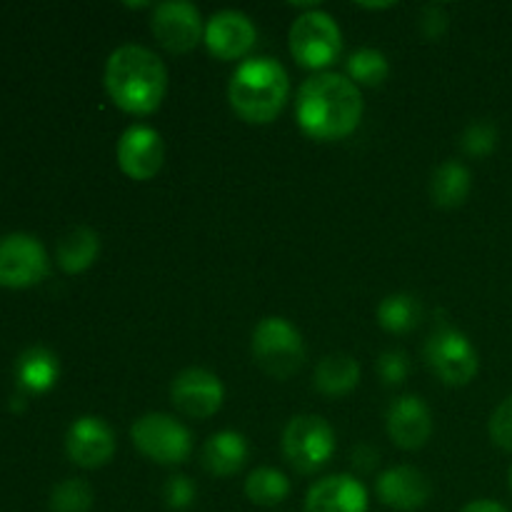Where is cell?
<instances>
[{"mask_svg": "<svg viewBox=\"0 0 512 512\" xmlns=\"http://www.w3.org/2000/svg\"><path fill=\"white\" fill-rule=\"evenodd\" d=\"M295 120L313 140H343L363 120V93L340 73H315L300 85Z\"/></svg>", "mask_w": 512, "mask_h": 512, "instance_id": "6da1fadb", "label": "cell"}, {"mask_svg": "<svg viewBox=\"0 0 512 512\" xmlns=\"http://www.w3.org/2000/svg\"><path fill=\"white\" fill-rule=\"evenodd\" d=\"M105 93L130 115H150L168 93V68L158 53L138 43L118 45L105 60Z\"/></svg>", "mask_w": 512, "mask_h": 512, "instance_id": "7a4b0ae2", "label": "cell"}, {"mask_svg": "<svg viewBox=\"0 0 512 512\" xmlns=\"http://www.w3.org/2000/svg\"><path fill=\"white\" fill-rule=\"evenodd\" d=\"M290 95L288 70L268 55L248 58L230 75L228 100L240 120L268 125L283 113Z\"/></svg>", "mask_w": 512, "mask_h": 512, "instance_id": "3957f363", "label": "cell"}, {"mask_svg": "<svg viewBox=\"0 0 512 512\" xmlns=\"http://www.w3.org/2000/svg\"><path fill=\"white\" fill-rule=\"evenodd\" d=\"M250 350L265 375L275 380H290L305 365V340L290 320L280 315L263 318L253 330Z\"/></svg>", "mask_w": 512, "mask_h": 512, "instance_id": "277c9868", "label": "cell"}, {"mask_svg": "<svg viewBox=\"0 0 512 512\" xmlns=\"http://www.w3.org/2000/svg\"><path fill=\"white\" fill-rule=\"evenodd\" d=\"M290 55L300 68L325 70L343 53V33L335 18L325 10H305L290 25Z\"/></svg>", "mask_w": 512, "mask_h": 512, "instance_id": "5b68a950", "label": "cell"}, {"mask_svg": "<svg viewBox=\"0 0 512 512\" xmlns=\"http://www.w3.org/2000/svg\"><path fill=\"white\" fill-rule=\"evenodd\" d=\"M135 450L158 465H183L193 455V435L168 413H145L130 428Z\"/></svg>", "mask_w": 512, "mask_h": 512, "instance_id": "8992f818", "label": "cell"}, {"mask_svg": "<svg viewBox=\"0 0 512 512\" xmlns=\"http://www.w3.org/2000/svg\"><path fill=\"white\" fill-rule=\"evenodd\" d=\"M283 455L300 475H315L335 453V433L320 415H295L283 430Z\"/></svg>", "mask_w": 512, "mask_h": 512, "instance_id": "52a82bcc", "label": "cell"}, {"mask_svg": "<svg viewBox=\"0 0 512 512\" xmlns=\"http://www.w3.org/2000/svg\"><path fill=\"white\" fill-rule=\"evenodd\" d=\"M425 363L440 383L463 388L478 375L480 355L468 335L455 328H443L425 343Z\"/></svg>", "mask_w": 512, "mask_h": 512, "instance_id": "ba28073f", "label": "cell"}, {"mask_svg": "<svg viewBox=\"0 0 512 512\" xmlns=\"http://www.w3.org/2000/svg\"><path fill=\"white\" fill-rule=\"evenodd\" d=\"M150 30L160 48L173 55H185L198 48L205 35L203 15L190 0H165L153 5Z\"/></svg>", "mask_w": 512, "mask_h": 512, "instance_id": "9c48e42d", "label": "cell"}, {"mask_svg": "<svg viewBox=\"0 0 512 512\" xmlns=\"http://www.w3.org/2000/svg\"><path fill=\"white\" fill-rule=\"evenodd\" d=\"M48 270V253L35 235L8 233L0 238V288H33Z\"/></svg>", "mask_w": 512, "mask_h": 512, "instance_id": "30bf717a", "label": "cell"}, {"mask_svg": "<svg viewBox=\"0 0 512 512\" xmlns=\"http://www.w3.org/2000/svg\"><path fill=\"white\" fill-rule=\"evenodd\" d=\"M170 400L185 418H213L225 400V388L215 373L205 368L180 370L170 385Z\"/></svg>", "mask_w": 512, "mask_h": 512, "instance_id": "8fae6325", "label": "cell"}, {"mask_svg": "<svg viewBox=\"0 0 512 512\" xmlns=\"http://www.w3.org/2000/svg\"><path fill=\"white\" fill-rule=\"evenodd\" d=\"M118 168L130 180H153L165 163V143L163 135L150 125H130L118 140Z\"/></svg>", "mask_w": 512, "mask_h": 512, "instance_id": "7c38bea8", "label": "cell"}, {"mask_svg": "<svg viewBox=\"0 0 512 512\" xmlns=\"http://www.w3.org/2000/svg\"><path fill=\"white\" fill-rule=\"evenodd\" d=\"M118 440L113 428L98 415H83L65 433V453L70 463L85 470H98L113 460Z\"/></svg>", "mask_w": 512, "mask_h": 512, "instance_id": "4fadbf2b", "label": "cell"}, {"mask_svg": "<svg viewBox=\"0 0 512 512\" xmlns=\"http://www.w3.org/2000/svg\"><path fill=\"white\" fill-rule=\"evenodd\" d=\"M258 30L255 23L240 10H218L205 23V45L218 60H238L253 50Z\"/></svg>", "mask_w": 512, "mask_h": 512, "instance_id": "5bb4252c", "label": "cell"}, {"mask_svg": "<svg viewBox=\"0 0 512 512\" xmlns=\"http://www.w3.org/2000/svg\"><path fill=\"white\" fill-rule=\"evenodd\" d=\"M375 493L385 508H393L398 512H415L430 503L433 498V483L423 470L413 465H398L375 480Z\"/></svg>", "mask_w": 512, "mask_h": 512, "instance_id": "9a60e30c", "label": "cell"}, {"mask_svg": "<svg viewBox=\"0 0 512 512\" xmlns=\"http://www.w3.org/2000/svg\"><path fill=\"white\" fill-rule=\"evenodd\" d=\"M385 428H388L390 440L400 450H420L428 445L433 435V413L428 403L418 395H403L393 400L385 415Z\"/></svg>", "mask_w": 512, "mask_h": 512, "instance_id": "2e32d148", "label": "cell"}, {"mask_svg": "<svg viewBox=\"0 0 512 512\" xmlns=\"http://www.w3.org/2000/svg\"><path fill=\"white\" fill-rule=\"evenodd\" d=\"M370 498L355 475L338 473L318 480L305 495V512H368Z\"/></svg>", "mask_w": 512, "mask_h": 512, "instance_id": "e0dca14e", "label": "cell"}, {"mask_svg": "<svg viewBox=\"0 0 512 512\" xmlns=\"http://www.w3.org/2000/svg\"><path fill=\"white\" fill-rule=\"evenodd\" d=\"M248 440L243 433H235V430H220V433L210 435L205 440L203 450H200V460H203V468L208 470L215 478H233L248 463Z\"/></svg>", "mask_w": 512, "mask_h": 512, "instance_id": "ac0fdd59", "label": "cell"}, {"mask_svg": "<svg viewBox=\"0 0 512 512\" xmlns=\"http://www.w3.org/2000/svg\"><path fill=\"white\" fill-rule=\"evenodd\" d=\"M360 383V365L348 353H330L318 363L313 385L325 398H343L350 395Z\"/></svg>", "mask_w": 512, "mask_h": 512, "instance_id": "d6986e66", "label": "cell"}, {"mask_svg": "<svg viewBox=\"0 0 512 512\" xmlns=\"http://www.w3.org/2000/svg\"><path fill=\"white\" fill-rule=\"evenodd\" d=\"M100 253V235L88 225H75L70 228L63 238L58 240L55 248V260H58L60 270L68 275L85 273L90 265L98 260Z\"/></svg>", "mask_w": 512, "mask_h": 512, "instance_id": "ffe728a7", "label": "cell"}, {"mask_svg": "<svg viewBox=\"0 0 512 512\" xmlns=\"http://www.w3.org/2000/svg\"><path fill=\"white\" fill-rule=\"evenodd\" d=\"M470 190H473V175L458 160H445L443 165L433 170L430 178V198L438 208L453 210L468 200Z\"/></svg>", "mask_w": 512, "mask_h": 512, "instance_id": "44dd1931", "label": "cell"}, {"mask_svg": "<svg viewBox=\"0 0 512 512\" xmlns=\"http://www.w3.org/2000/svg\"><path fill=\"white\" fill-rule=\"evenodd\" d=\"M15 375L25 393H48L58 383L60 363L48 348H28L25 353H20L18 363H15Z\"/></svg>", "mask_w": 512, "mask_h": 512, "instance_id": "7402d4cb", "label": "cell"}, {"mask_svg": "<svg viewBox=\"0 0 512 512\" xmlns=\"http://www.w3.org/2000/svg\"><path fill=\"white\" fill-rule=\"evenodd\" d=\"M288 475L278 468H255L245 480V495L253 505L260 508H275V505L285 503L290 498Z\"/></svg>", "mask_w": 512, "mask_h": 512, "instance_id": "603a6c76", "label": "cell"}, {"mask_svg": "<svg viewBox=\"0 0 512 512\" xmlns=\"http://www.w3.org/2000/svg\"><path fill=\"white\" fill-rule=\"evenodd\" d=\"M378 323L388 333L405 335L418 328L420 323V303L418 298L408 293H393L380 300L378 305Z\"/></svg>", "mask_w": 512, "mask_h": 512, "instance_id": "cb8c5ba5", "label": "cell"}, {"mask_svg": "<svg viewBox=\"0 0 512 512\" xmlns=\"http://www.w3.org/2000/svg\"><path fill=\"white\" fill-rule=\"evenodd\" d=\"M348 70V78L355 85H365V88H378L388 80L390 75V63L385 58V53H380L378 48H360L345 63Z\"/></svg>", "mask_w": 512, "mask_h": 512, "instance_id": "d4e9b609", "label": "cell"}, {"mask_svg": "<svg viewBox=\"0 0 512 512\" xmlns=\"http://www.w3.org/2000/svg\"><path fill=\"white\" fill-rule=\"evenodd\" d=\"M50 512H90L95 505V490L88 480L68 478L50 493Z\"/></svg>", "mask_w": 512, "mask_h": 512, "instance_id": "484cf974", "label": "cell"}, {"mask_svg": "<svg viewBox=\"0 0 512 512\" xmlns=\"http://www.w3.org/2000/svg\"><path fill=\"white\" fill-rule=\"evenodd\" d=\"M460 148L470 158H488L498 148V128L490 120H473L460 135Z\"/></svg>", "mask_w": 512, "mask_h": 512, "instance_id": "4316f807", "label": "cell"}, {"mask_svg": "<svg viewBox=\"0 0 512 512\" xmlns=\"http://www.w3.org/2000/svg\"><path fill=\"white\" fill-rule=\"evenodd\" d=\"M195 495H198V488H195L193 480L188 475H170L163 485V503L168 505L170 510L183 512L193 508Z\"/></svg>", "mask_w": 512, "mask_h": 512, "instance_id": "83f0119b", "label": "cell"}, {"mask_svg": "<svg viewBox=\"0 0 512 512\" xmlns=\"http://www.w3.org/2000/svg\"><path fill=\"white\" fill-rule=\"evenodd\" d=\"M488 433L490 440H493L500 450L512 453V395H508V398L493 410L488 423Z\"/></svg>", "mask_w": 512, "mask_h": 512, "instance_id": "f1b7e54d", "label": "cell"}, {"mask_svg": "<svg viewBox=\"0 0 512 512\" xmlns=\"http://www.w3.org/2000/svg\"><path fill=\"white\" fill-rule=\"evenodd\" d=\"M378 375L385 385H403L410 375V358L403 350H385L378 358Z\"/></svg>", "mask_w": 512, "mask_h": 512, "instance_id": "f546056e", "label": "cell"}, {"mask_svg": "<svg viewBox=\"0 0 512 512\" xmlns=\"http://www.w3.org/2000/svg\"><path fill=\"white\" fill-rule=\"evenodd\" d=\"M448 23H450L448 10H445V5H438V3L423 5V10H420L418 15V30L425 40L443 38L445 30H448Z\"/></svg>", "mask_w": 512, "mask_h": 512, "instance_id": "4dcf8cb0", "label": "cell"}, {"mask_svg": "<svg viewBox=\"0 0 512 512\" xmlns=\"http://www.w3.org/2000/svg\"><path fill=\"white\" fill-rule=\"evenodd\" d=\"M460 512H508L503 503L498 500H473V503L465 505Z\"/></svg>", "mask_w": 512, "mask_h": 512, "instance_id": "1f68e13d", "label": "cell"}, {"mask_svg": "<svg viewBox=\"0 0 512 512\" xmlns=\"http://www.w3.org/2000/svg\"><path fill=\"white\" fill-rule=\"evenodd\" d=\"M508 480H510V490H512V465H510V473H508Z\"/></svg>", "mask_w": 512, "mask_h": 512, "instance_id": "d6a6232c", "label": "cell"}]
</instances>
